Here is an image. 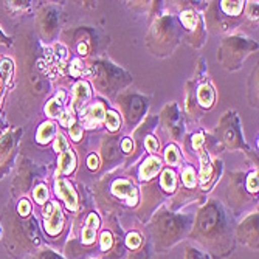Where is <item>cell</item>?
Returning a JSON list of instances; mask_svg holds the SVG:
<instances>
[{"label":"cell","mask_w":259,"mask_h":259,"mask_svg":"<svg viewBox=\"0 0 259 259\" xmlns=\"http://www.w3.org/2000/svg\"><path fill=\"white\" fill-rule=\"evenodd\" d=\"M182 180L186 188H194L196 186V172L191 166H186L182 172Z\"/></svg>","instance_id":"f546056e"},{"label":"cell","mask_w":259,"mask_h":259,"mask_svg":"<svg viewBox=\"0 0 259 259\" xmlns=\"http://www.w3.org/2000/svg\"><path fill=\"white\" fill-rule=\"evenodd\" d=\"M216 100V93H214V89L209 82H203L202 85H199L197 89V101L202 107H211L213 106Z\"/></svg>","instance_id":"ac0fdd59"},{"label":"cell","mask_w":259,"mask_h":259,"mask_svg":"<svg viewBox=\"0 0 259 259\" xmlns=\"http://www.w3.org/2000/svg\"><path fill=\"white\" fill-rule=\"evenodd\" d=\"M180 20H182L183 27L186 30H191L193 31L197 27V14L194 11H185V13H182L180 14Z\"/></svg>","instance_id":"4316f807"},{"label":"cell","mask_w":259,"mask_h":259,"mask_svg":"<svg viewBox=\"0 0 259 259\" xmlns=\"http://www.w3.org/2000/svg\"><path fill=\"white\" fill-rule=\"evenodd\" d=\"M164 160H166V163L171 164V166H176V164L179 163L180 154H179V149L174 145H169L166 148V152H164Z\"/></svg>","instance_id":"f1b7e54d"},{"label":"cell","mask_w":259,"mask_h":259,"mask_svg":"<svg viewBox=\"0 0 259 259\" xmlns=\"http://www.w3.org/2000/svg\"><path fill=\"white\" fill-rule=\"evenodd\" d=\"M123 106H124V110H126V113H127V118H129V121L131 123H135L140 116H141V112H143V100L141 98H138V97H131L129 100H126L124 103H123Z\"/></svg>","instance_id":"2e32d148"},{"label":"cell","mask_w":259,"mask_h":259,"mask_svg":"<svg viewBox=\"0 0 259 259\" xmlns=\"http://www.w3.org/2000/svg\"><path fill=\"white\" fill-rule=\"evenodd\" d=\"M16 213H17L19 216H22V218H28V216H31V203H30V200H27V199H20L19 203H17V206H16Z\"/></svg>","instance_id":"1f68e13d"},{"label":"cell","mask_w":259,"mask_h":259,"mask_svg":"<svg viewBox=\"0 0 259 259\" xmlns=\"http://www.w3.org/2000/svg\"><path fill=\"white\" fill-rule=\"evenodd\" d=\"M19 135H22V129H14L0 137V166L7 164V161L11 158L13 152L16 151Z\"/></svg>","instance_id":"8fae6325"},{"label":"cell","mask_w":259,"mask_h":259,"mask_svg":"<svg viewBox=\"0 0 259 259\" xmlns=\"http://www.w3.org/2000/svg\"><path fill=\"white\" fill-rule=\"evenodd\" d=\"M254 49H257V45L253 44L248 39L228 37V39L224 40L218 58L225 64V67H228V68H236V67H239V64L242 62V59H245L238 52H241L242 55H250V52H253Z\"/></svg>","instance_id":"8992f818"},{"label":"cell","mask_w":259,"mask_h":259,"mask_svg":"<svg viewBox=\"0 0 259 259\" xmlns=\"http://www.w3.org/2000/svg\"><path fill=\"white\" fill-rule=\"evenodd\" d=\"M56 23H58V16L56 11L49 7V8H44L37 17V27L40 34L45 39H52L56 33Z\"/></svg>","instance_id":"9c48e42d"},{"label":"cell","mask_w":259,"mask_h":259,"mask_svg":"<svg viewBox=\"0 0 259 259\" xmlns=\"http://www.w3.org/2000/svg\"><path fill=\"white\" fill-rule=\"evenodd\" d=\"M106 126H107V129L109 131H116L120 126H121V118H120V115L116 113V112H113V110H109L107 113H106Z\"/></svg>","instance_id":"83f0119b"},{"label":"cell","mask_w":259,"mask_h":259,"mask_svg":"<svg viewBox=\"0 0 259 259\" xmlns=\"http://www.w3.org/2000/svg\"><path fill=\"white\" fill-rule=\"evenodd\" d=\"M67 230L65 216L61 205L55 200H49L42 205V231L49 239L58 242Z\"/></svg>","instance_id":"5b68a950"},{"label":"cell","mask_w":259,"mask_h":259,"mask_svg":"<svg viewBox=\"0 0 259 259\" xmlns=\"http://www.w3.org/2000/svg\"><path fill=\"white\" fill-rule=\"evenodd\" d=\"M64 101H65V92L64 90H59L56 93V97L45 104V113L49 115L50 118H58V116L62 115Z\"/></svg>","instance_id":"e0dca14e"},{"label":"cell","mask_w":259,"mask_h":259,"mask_svg":"<svg viewBox=\"0 0 259 259\" xmlns=\"http://www.w3.org/2000/svg\"><path fill=\"white\" fill-rule=\"evenodd\" d=\"M56 124L52 121H45L39 126L36 132V141L40 145H47L49 141H52L53 137H56Z\"/></svg>","instance_id":"ffe728a7"},{"label":"cell","mask_w":259,"mask_h":259,"mask_svg":"<svg viewBox=\"0 0 259 259\" xmlns=\"http://www.w3.org/2000/svg\"><path fill=\"white\" fill-rule=\"evenodd\" d=\"M183 259H211V256L196 245H186Z\"/></svg>","instance_id":"d4e9b609"},{"label":"cell","mask_w":259,"mask_h":259,"mask_svg":"<svg viewBox=\"0 0 259 259\" xmlns=\"http://www.w3.org/2000/svg\"><path fill=\"white\" fill-rule=\"evenodd\" d=\"M101 218L97 211H90L82 222L76 225V234L65 245L67 259H87L92 250L98 247Z\"/></svg>","instance_id":"277c9868"},{"label":"cell","mask_w":259,"mask_h":259,"mask_svg":"<svg viewBox=\"0 0 259 259\" xmlns=\"http://www.w3.org/2000/svg\"><path fill=\"white\" fill-rule=\"evenodd\" d=\"M126 259H154V248L149 241H145V244L137 250L127 251Z\"/></svg>","instance_id":"44dd1931"},{"label":"cell","mask_w":259,"mask_h":259,"mask_svg":"<svg viewBox=\"0 0 259 259\" xmlns=\"http://www.w3.org/2000/svg\"><path fill=\"white\" fill-rule=\"evenodd\" d=\"M55 188H56L55 190L56 196L64 202L65 208L68 211H72V213H76V211L79 209V199H78L76 191L73 190L72 183H68L62 177H58L55 182Z\"/></svg>","instance_id":"ba28073f"},{"label":"cell","mask_w":259,"mask_h":259,"mask_svg":"<svg viewBox=\"0 0 259 259\" xmlns=\"http://www.w3.org/2000/svg\"><path fill=\"white\" fill-rule=\"evenodd\" d=\"M221 8L225 14L236 17L244 10V2H221Z\"/></svg>","instance_id":"484cf974"},{"label":"cell","mask_w":259,"mask_h":259,"mask_svg":"<svg viewBox=\"0 0 259 259\" xmlns=\"http://www.w3.org/2000/svg\"><path fill=\"white\" fill-rule=\"evenodd\" d=\"M90 98V85L87 81H79L73 89V104L76 109L82 107Z\"/></svg>","instance_id":"d6986e66"},{"label":"cell","mask_w":259,"mask_h":259,"mask_svg":"<svg viewBox=\"0 0 259 259\" xmlns=\"http://www.w3.org/2000/svg\"><path fill=\"white\" fill-rule=\"evenodd\" d=\"M145 241L146 239L143 238V234H141L140 231H137V230H132L124 236V247H126L127 251L137 250V248H140L141 245L145 244Z\"/></svg>","instance_id":"7402d4cb"},{"label":"cell","mask_w":259,"mask_h":259,"mask_svg":"<svg viewBox=\"0 0 259 259\" xmlns=\"http://www.w3.org/2000/svg\"><path fill=\"white\" fill-rule=\"evenodd\" d=\"M247 191L251 193V194L257 193V172L256 171L250 172L248 177H247Z\"/></svg>","instance_id":"d6a6232c"},{"label":"cell","mask_w":259,"mask_h":259,"mask_svg":"<svg viewBox=\"0 0 259 259\" xmlns=\"http://www.w3.org/2000/svg\"><path fill=\"white\" fill-rule=\"evenodd\" d=\"M161 169V160L155 155H151L148 157L143 164L140 166V179L141 180H151L152 177L157 176V172Z\"/></svg>","instance_id":"5bb4252c"},{"label":"cell","mask_w":259,"mask_h":259,"mask_svg":"<svg viewBox=\"0 0 259 259\" xmlns=\"http://www.w3.org/2000/svg\"><path fill=\"white\" fill-rule=\"evenodd\" d=\"M188 239L214 259H224L234 251L236 239L233 219L222 203L211 200L199 209Z\"/></svg>","instance_id":"6da1fadb"},{"label":"cell","mask_w":259,"mask_h":259,"mask_svg":"<svg viewBox=\"0 0 259 259\" xmlns=\"http://www.w3.org/2000/svg\"><path fill=\"white\" fill-rule=\"evenodd\" d=\"M233 116H225L222 120V131H224V141L228 143L230 148H238L241 145V131H239V124L238 120L234 121V124L231 123Z\"/></svg>","instance_id":"7c38bea8"},{"label":"cell","mask_w":259,"mask_h":259,"mask_svg":"<svg viewBox=\"0 0 259 259\" xmlns=\"http://www.w3.org/2000/svg\"><path fill=\"white\" fill-rule=\"evenodd\" d=\"M110 191L116 199H123L127 203V206H135L138 203V191L127 180H116L112 185Z\"/></svg>","instance_id":"30bf717a"},{"label":"cell","mask_w":259,"mask_h":259,"mask_svg":"<svg viewBox=\"0 0 259 259\" xmlns=\"http://www.w3.org/2000/svg\"><path fill=\"white\" fill-rule=\"evenodd\" d=\"M87 164H89V168L93 171V169H97L98 168V157L95 155V154H92V155H89V158H87Z\"/></svg>","instance_id":"d590c367"},{"label":"cell","mask_w":259,"mask_h":259,"mask_svg":"<svg viewBox=\"0 0 259 259\" xmlns=\"http://www.w3.org/2000/svg\"><path fill=\"white\" fill-rule=\"evenodd\" d=\"M160 185L166 193H174L176 191V185H177V176L172 169L163 171L160 177Z\"/></svg>","instance_id":"603a6c76"},{"label":"cell","mask_w":259,"mask_h":259,"mask_svg":"<svg viewBox=\"0 0 259 259\" xmlns=\"http://www.w3.org/2000/svg\"><path fill=\"white\" fill-rule=\"evenodd\" d=\"M47 196H49V191L45 185H37L33 190V199L37 205H44L47 202Z\"/></svg>","instance_id":"4dcf8cb0"},{"label":"cell","mask_w":259,"mask_h":259,"mask_svg":"<svg viewBox=\"0 0 259 259\" xmlns=\"http://www.w3.org/2000/svg\"><path fill=\"white\" fill-rule=\"evenodd\" d=\"M202 143H203V134H196L193 137V145H194V148H199Z\"/></svg>","instance_id":"f35d334b"},{"label":"cell","mask_w":259,"mask_h":259,"mask_svg":"<svg viewBox=\"0 0 259 259\" xmlns=\"http://www.w3.org/2000/svg\"><path fill=\"white\" fill-rule=\"evenodd\" d=\"M234 239L251 251H257V211L250 213L238 227H234Z\"/></svg>","instance_id":"52a82bcc"},{"label":"cell","mask_w":259,"mask_h":259,"mask_svg":"<svg viewBox=\"0 0 259 259\" xmlns=\"http://www.w3.org/2000/svg\"><path fill=\"white\" fill-rule=\"evenodd\" d=\"M75 164H76V157L73 154V151L70 149V146L62 151L59 154V160H58V172L59 174H70V172H73L75 169Z\"/></svg>","instance_id":"9a60e30c"},{"label":"cell","mask_w":259,"mask_h":259,"mask_svg":"<svg viewBox=\"0 0 259 259\" xmlns=\"http://www.w3.org/2000/svg\"><path fill=\"white\" fill-rule=\"evenodd\" d=\"M145 146H146L148 152H151V154L157 152V149H158V141H157V138L148 137V138L145 140Z\"/></svg>","instance_id":"836d02e7"},{"label":"cell","mask_w":259,"mask_h":259,"mask_svg":"<svg viewBox=\"0 0 259 259\" xmlns=\"http://www.w3.org/2000/svg\"><path fill=\"white\" fill-rule=\"evenodd\" d=\"M82 124L85 127H95L100 124V121L106 116V110H104V104L101 101H97L95 104L89 106L84 112H82Z\"/></svg>","instance_id":"4fadbf2b"},{"label":"cell","mask_w":259,"mask_h":259,"mask_svg":"<svg viewBox=\"0 0 259 259\" xmlns=\"http://www.w3.org/2000/svg\"><path fill=\"white\" fill-rule=\"evenodd\" d=\"M87 259H89V257H87Z\"/></svg>","instance_id":"60d3db41"},{"label":"cell","mask_w":259,"mask_h":259,"mask_svg":"<svg viewBox=\"0 0 259 259\" xmlns=\"http://www.w3.org/2000/svg\"><path fill=\"white\" fill-rule=\"evenodd\" d=\"M28 259H67V257L62 256V254H59L58 251H55L52 248L42 247L37 251H34L33 254H30Z\"/></svg>","instance_id":"cb8c5ba5"},{"label":"cell","mask_w":259,"mask_h":259,"mask_svg":"<svg viewBox=\"0 0 259 259\" xmlns=\"http://www.w3.org/2000/svg\"><path fill=\"white\" fill-rule=\"evenodd\" d=\"M2 236H4V230H2V225H0V239H2Z\"/></svg>","instance_id":"ab89813d"},{"label":"cell","mask_w":259,"mask_h":259,"mask_svg":"<svg viewBox=\"0 0 259 259\" xmlns=\"http://www.w3.org/2000/svg\"><path fill=\"white\" fill-rule=\"evenodd\" d=\"M132 148H134L132 140H131V138H124V140H123V143H121V149H123L126 154H129V152L132 151Z\"/></svg>","instance_id":"8d00e7d4"},{"label":"cell","mask_w":259,"mask_h":259,"mask_svg":"<svg viewBox=\"0 0 259 259\" xmlns=\"http://www.w3.org/2000/svg\"><path fill=\"white\" fill-rule=\"evenodd\" d=\"M194 218L191 214H177L169 209H160L149 224L151 245L154 251L164 253L176 244L188 238Z\"/></svg>","instance_id":"3957f363"},{"label":"cell","mask_w":259,"mask_h":259,"mask_svg":"<svg viewBox=\"0 0 259 259\" xmlns=\"http://www.w3.org/2000/svg\"><path fill=\"white\" fill-rule=\"evenodd\" d=\"M68 129H70V135H72V138H73L75 141H78V140L81 138V135H82V127H79V124L73 123Z\"/></svg>","instance_id":"e575fe53"},{"label":"cell","mask_w":259,"mask_h":259,"mask_svg":"<svg viewBox=\"0 0 259 259\" xmlns=\"http://www.w3.org/2000/svg\"><path fill=\"white\" fill-rule=\"evenodd\" d=\"M4 242L5 248L13 257L30 256L42 248L44 238L39 230V224L34 216L22 218L14 211H4Z\"/></svg>","instance_id":"7a4b0ae2"},{"label":"cell","mask_w":259,"mask_h":259,"mask_svg":"<svg viewBox=\"0 0 259 259\" xmlns=\"http://www.w3.org/2000/svg\"><path fill=\"white\" fill-rule=\"evenodd\" d=\"M13 42H11V37H8V36H5L4 34V31L0 30V45H5V47H10Z\"/></svg>","instance_id":"74e56055"}]
</instances>
